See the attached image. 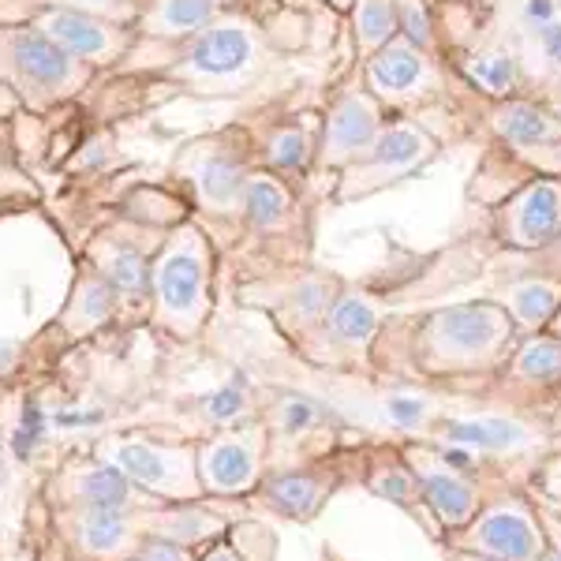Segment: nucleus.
<instances>
[{
  "instance_id": "14",
  "label": "nucleus",
  "mask_w": 561,
  "mask_h": 561,
  "mask_svg": "<svg viewBox=\"0 0 561 561\" xmlns=\"http://www.w3.org/2000/svg\"><path fill=\"white\" fill-rule=\"evenodd\" d=\"M423 76V60L412 42H386L370 60V83L382 94H409Z\"/></svg>"
},
{
  "instance_id": "30",
  "label": "nucleus",
  "mask_w": 561,
  "mask_h": 561,
  "mask_svg": "<svg viewBox=\"0 0 561 561\" xmlns=\"http://www.w3.org/2000/svg\"><path fill=\"white\" fill-rule=\"evenodd\" d=\"M554 307V288H547V285H531V288H520L517 293V311L524 314L528 322H539V319H547V311Z\"/></svg>"
},
{
  "instance_id": "17",
  "label": "nucleus",
  "mask_w": 561,
  "mask_h": 561,
  "mask_svg": "<svg viewBox=\"0 0 561 561\" xmlns=\"http://www.w3.org/2000/svg\"><path fill=\"white\" fill-rule=\"evenodd\" d=\"M76 491L87 505H116L121 510L131 502V479L116 465H98L76 479Z\"/></svg>"
},
{
  "instance_id": "37",
  "label": "nucleus",
  "mask_w": 561,
  "mask_h": 561,
  "mask_svg": "<svg viewBox=\"0 0 561 561\" xmlns=\"http://www.w3.org/2000/svg\"><path fill=\"white\" fill-rule=\"evenodd\" d=\"M12 356H15V341H0V370L12 367Z\"/></svg>"
},
{
  "instance_id": "1",
  "label": "nucleus",
  "mask_w": 561,
  "mask_h": 561,
  "mask_svg": "<svg viewBox=\"0 0 561 561\" xmlns=\"http://www.w3.org/2000/svg\"><path fill=\"white\" fill-rule=\"evenodd\" d=\"M0 76L12 83L15 94H23L34 108L57 105L60 98L83 90L90 65L76 60L71 53L49 42L34 26H0Z\"/></svg>"
},
{
  "instance_id": "41",
  "label": "nucleus",
  "mask_w": 561,
  "mask_h": 561,
  "mask_svg": "<svg viewBox=\"0 0 561 561\" xmlns=\"http://www.w3.org/2000/svg\"><path fill=\"white\" fill-rule=\"evenodd\" d=\"M536 561H561V554H547V558H536Z\"/></svg>"
},
{
  "instance_id": "31",
  "label": "nucleus",
  "mask_w": 561,
  "mask_h": 561,
  "mask_svg": "<svg viewBox=\"0 0 561 561\" xmlns=\"http://www.w3.org/2000/svg\"><path fill=\"white\" fill-rule=\"evenodd\" d=\"M105 420V409H57L49 415V423L57 431H87L98 427Z\"/></svg>"
},
{
  "instance_id": "21",
  "label": "nucleus",
  "mask_w": 561,
  "mask_h": 561,
  "mask_svg": "<svg viewBox=\"0 0 561 561\" xmlns=\"http://www.w3.org/2000/svg\"><path fill=\"white\" fill-rule=\"evenodd\" d=\"M446 438L465 442V446H479V449H502V446L520 442L524 431L513 427V423H505V420H468V423H454V427H446Z\"/></svg>"
},
{
  "instance_id": "40",
  "label": "nucleus",
  "mask_w": 561,
  "mask_h": 561,
  "mask_svg": "<svg viewBox=\"0 0 561 561\" xmlns=\"http://www.w3.org/2000/svg\"><path fill=\"white\" fill-rule=\"evenodd\" d=\"M454 561H497V558H486V554H476V550H472V554H457Z\"/></svg>"
},
{
  "instance_id": "25",
  "label": "nucleus",
  "mask_w": 561,
  "mask_h": 561,
  "mask_svg": "<svg viewBox=\"0 0 561 561\" xmlns=\"http://www.w3.org/2000/svg\"><path fill=\"white\" fill-rule=\"evenodd\" d=\"M502 131L517 142H539L550 135V124L539 108L531 105H513L510 113H502Z\"/></svg>"
},
{
  "instance_id": "28",
  "label": "nucleus",
  "mask_w": 561,
  "mask_h": 561,
  "mask_svg": "<svg viewBox=\"0 0 561 561\" xmlns=\"http://www.w3.org/2000/svg\"><path fill=\"white\" fill-rule=\"evenodd\" d=\"M280 431H288V434H300L311 427L314 420H319V409H314L307 397H288L285 404H280Z\"/></svg>"
},
{
  "instance_id": "32",
  "label": "nucleus",
  "mask_w": 561,
  "mask_h": 561,
  "mask_svg": "<svg viewBox=\"0 0 561 561\" xmlns=\"http://www.w3.org/2000/svg\"><path fill=\"white\" fill-rule=\"evenodd\" d=\"M296 311H300L304 319L330 311V293H325V285H319V280H307V285H300V293H296Z\"/></svg>"
},
{
  "instance_id": "2",
  "label": "nucleus",
  "mask_w": 561,
  "mask_h": 561,
  "mask_svg": "<svg viewBox=\"0 0 561 561\" xmlns=\"http://www.w3.org/2000/svg\"><path fill=\"white\" fill-rule=\"evenodd\" d=\"M255 68L259 45L251 23L221 12L214 23H206L203 31L187 38V49L173 68V79L210 94V90H237L255 76Z\"/></svg>"
},
{
  "instance_id": "26",
  "label": "nucleus",
  "mask_w": 561,
  "mask_h": 561,
  "mask_svg": "<svg viewBox=\"0 0 561 561\" xmlns=\"http://www.w3.org/2000/svg\"><path fill=\"white\" fill-rule=\"evenodd\" d=\"M243 404H248L243 382H240V378H232L229 386L214 389V393L206 397V415H210V423H232L243 412Z\"/></svg>"
},
{
  "instance_id": "23",
  "label": "nucleus",
  "mask_w": 561,
  "mask_h": 561,
  "mask_svg": "<svg viewBox=\"0 0 561 561\" xmlns=\"http://www.w3.org/2000/svg\"><path fill=\"white\" fill-rule=\"evenodd\" d=\"M397 31V4L393 0H359L356 8V34L364 45H386Z\"/></svg>"
},
{
  "instance_id": "5",
  "label": "nucleus",
  "mask_w": 561,
  "mask_h": 561,
  "mask_svg": "<svg viewBox=\"0 0 561 561\" xmlns=\"http://www.w3.org/2000/svg\"><path fill=\"white\" fill-rule=\"evenodd\" d=\"M108 465H116L124 476L135 479V483L150 486L158 494H173V497H187L195 494L192 483V460L180 457L176 449H161V446H147V442H113L105 449Z\"/></svg>"
},
{
  "instance_id": "11",
  "label": "nucleus",
  "mask_w": 561,
  "mask_h": 561,
  "mask_svg": "<svg viewBox=\"0 0 561 561\" xmlns=\"http://www.w3.org/2000/svg\"><path fill=\"white\" fill-rule=\"evenodd\" d=\"M225 12V0H150L142 15V34L153 38H192Z\"/></svg>"
},
{
  "instance_id": "9",
  "label": "nucleus",
  "mask_w": 561,
  "mask_h": 561,
  "mask_svg": "<svg viewBox=\"0 0 561 561\" xmlns=\"http://www.w3.org/2000/svg\"><path fill=\"white\" fill-rule=\"evenodd\" d=\"M375 131H378V116L370 102H364V98H345L330 113V124H325V158L333 161L356 158L359 150H367L375 142Z\"/></svg>"
},
{
  "instance_id": "6",
  "label": "nucleus",
  "mask_w": 561,
  "mask_h": 561,
  "mask_svg": "<svg viewBox=\"0 0 561 561\" xmlns=\"http://www.w3.org/2000/svg\"><path fill=\"white\" fill-rule=\"evenodd\" d=\"M468 547L476 554L497 558V561H536L542 550V539L520 505H494L468 531Z\"/></svg>"
},
{
  "instance_id": "38",
  "label": "nucleus",
  "mask_w": 561,
  "mask_h": 561,
  "mask_svg": "<svg viewBox=\"0 0 561 561\" xmlns=\"http://www.w3.org/2000/svg\"><path fill=\"white\" fill-rule=\"evenodd\" d=\"M528 12H531V15H539V20H547V15H550V0H531Z\"/></svg>"
},
{
  "instance_id": "20",
  "label": "nucleus",
  "mask_w": 561,
  "mask_h": 561,
  "mask_svg": "<svg viewBox=\"0 0 561 561\" xmlns=\"http://www.w3.org/2000/svg\"><path fill=\"white\" fill-rule=\"evenodd\" d=\"M558 221H561V198L550 184H539L536 192H531L528 206H524V217H520L524 243L547 240L550 232L558 229Z\"/></svg>"
},
{
  "instance_id": "4",
  "label": "nucleus",
  "mask_w": 561,
  "mask_h": 561,
  "mask_svg": "<svg viewBox=\"0 0 561 561\" xmlns=\"http://www.w3.org/2000/svg\"><path fill=\"white\" fill-rule=\"evenodd\" d=\"M26 26L42 31L49 42H57L60 49L71 53L76 60L83 65H113V60L124 57L128 49V38L116 31L113 23L98 20L90 12H79V8H68V4H42L38 12H31Z\"/></svg>"
},
{
  "instance_id": "42",
  "label": "nucleus",
  "mask_w": 561,
  "mask_h": 561,
  "mask_svg": "<svg viewBox=\"0 0 561 561\" xmlns=\"http://www.w3.org/2000/svg\"><path fill=\"white\" fill-rule=\"evenodd\" d=\"M229 4H232V0H225V8H229Z\"/></svg>"
},
{
  "instance_id": "8",
  "label": "nucleus",
  "mask_w": 561,
  "mask_h": 561,
  "mask_svg": "<svg viewBox=\"0 0 561 561\" xmlns=\"http://www.w3.org/2000/svg\"><path fill=\"white\" fill-rule=\"evenodd\" d=\"M198 468H203L206 491H214V494L248 491L259 476V449L251 446V438H221L203 449Z\"/></svg>"
},
{
  "instance_id": "29",
  "label": "nucleus",
  "mask_w": 561,
  "mask_h": 561,
  "mask_svg": "<svg viewBox=\"0 0 561 561\" xmlns=\"http://www.w3.org/2000/svg\"><path fill=\"white\" fill-rule=\"evenodd\" d=\"M397 26L409 34L412 45H427L431 42V23L423 15L420 0H401V15H397Z\"/></svg>"
},
{
  "instance_id": "13",
  "label": "nucleus",
  "mask_w": 561,
  "mask_h": 561,
  "mask_svg": "<svg viewBox=\"0 0 561 561\" xmlns=\"http://www.w3.org/2000/svg\"><path fill=\"white\" fill-rule=\"evenodd\" d=\"M76 536L90 554H116L131 539L128 513L116 505H83V513L76 517Z\"/></svg>"
},
{
  "instance_id": "3",
  "label": "nucleus",
  "mask_w": 561,
  "mask_h": 561,
  "mask_svg": "<svg viewBox=\"0 0 561 561\" xmlns=\"http://www.w3.org/2000/svg\"><path fill=\"white\" fill-rule=\"evenodd\" d=\"M153 293H158V319L180 333L195 330L206 311V243L195 229H184L169 240L153 266Z\"/></svg>"
},
{
  "instance_id": "15",
  "label": "nucleus",
  "mask_w": 561,
  "mask_h": 561,
  "mask_svg": "<svg viewBox=\"0 0 561 561\" xmlns=\"http://www.w3.org/2000/svg\"><path fill=\"white\" fill-rule=\"evenodd\" d=\"M423 494H427V502L438 510V517L446 524H454V528H457V524L472 520L476 494L460 476H454V472H427V476H423Z\"/></svg>"
},
{
  "instance_id": "18",
  "label": "nucleus",
  "mask_w": 561,
  "mask_h": 561,
  "mask_svg": "<svg viewBox=\"0 0 561 561\" xmlns=\"http://www.w3.org/2000/svg\"><path fill=\"white\" fill-rule=\"evenodd\" d=\"M266 497L280 513H288V517H307L319 505L322 486L311 476H274L266 483Z\"/></svg>"
},
{
  "instance_id": "22",
  "label": "nucleus",
  "mask_w": 561,
  "mask_h": 561,
  "mask_svg": "<svg viewBox=\"0 0 561 561\" xmlns=\"http://www.w3.org/2000/svg\"><path fill=\"white\" fill-rule=\"evenodd\" d=\"M423 150H427V139H423L420 131H412V128H393V131H386L382 139H378V147H375V161L382 169H409L415 165V161L423 158Z\"/></svg>"
},
{
  "instance_id": "19",
  "label": "nucleus",
  "mask_w": 561,
  "mask_h": 561,
  "mask_svg": "<svg viewBox=\"0 0 561 561\" xmlns=\"http://www.w3.org/2000/svg\"><path fill=\"white\" fill-rule=\"evenodd\" d=\"M375 325H378L375 307L359 300V296H345L330 311V333L337 341H348V345H364L370 333H375Z\"/></svg>"
},
{
  "instance_id": "10",
  "label": "nucleus",
  "mask_w": 561,
  "mask_h": 561,
  "mask_svg": "<svg viewBox=\"0 0 561 561\" xmlns=\"http://www.w3.org/2000/svg\"><path fill=\"white\" fill-rule=\"evenodd\" d=\"M102 277L113 285L116 300L142 304L153 285V262L139 243L116 240V243H108V251L102 255Z\"/></svg>"
},
{
  "instance_id": "16",
  "label": "nucleus",
  "mask_w": 561,
  "mask_h": 561,
  "mask_svg": "<svg viewBox=\"0 0 561 561\" xmlns=\"http://www.w3.org/2000/svg\"><path fill=\"white\" fill-rule=\"evenodd\" d=\"M243 221L255 225V229H277L288 214V195L274 176H248L240 195Z\"/></svg>"
},
{
  "instance_id": "33",
  "label": "nucleus",
  "mask_w": 561,
  "mask_h": 561,
  "mask_svg": "<svg viewBox=\"0 0 561 561\" xmlns=\"http://www.w3.org/2000/svg\"><path fill=\"white\" fill-rule=\"evenodd\" d=\"M476 76L483 79V83L497 94V90H505V87L513 83V60H505V57L479 60V65H476Z\"/></svg>"
},
{
  "instance_id": "27",
  "label": "nucleus",
  "mask_w": 561,
  "mask_h": 561,
  "mask_svg": "<svg viewBox=\"0 0 561 561\" xmlns=\"http://www.w3.org/2000/svg\"><path fill=\"white\" fill-rule=\"evenodd\" d=\"M520 367H524V375H539V378L558 375V370H561V348L550 345V341H536V345H528V352L520 356Z\"/></svg>"
},
{
  "instance_id": "36",
  "label": "nucleus",
  "mask_w": 561,
  "mask_h": 561,
  "mask_svg": "<svg viewBox=\"0 0 561 561\" xmlns=\"http://www.w3.org/2000/svg\"><path fill=\"white\" fill-rule=\"evenodd\" d=\"M203 561H240V554H237L232 547H225V542H221V547H214Z\"/></svg>"
},
{
  "instance_id": "34",
  "label": "nucleus",
  "mask_w": 561,
  "mask_h": 561,
  "mask_svg": "<svg viewBox=\"0 0 561 561\" xmlns=\"http://www.w3.org/2000/svg\"><path fill=\"white\" fill-rule=\"evenodd\" d=\"M139 558L142 561H187V550L180 547L176 539H153V542H142Z\"/></svg>"
},
{
  "instance_id": "35",
  "label": "nucleus",
  "mask_w": 561,
  "mask_h": 561,
  "mask_svg": "<svg viewBox=\"0 0 561 561\" xmlns=\"http://www.w3.org/2000/svg\"><path fill=\"white\" fill-rule=\"evenodd\" d=\"M389 412L397 415V423H415L423 415V404L420 401H404V397H393V401H389Z\"/></svg>"
},
{
  "instance_id": "12",
  "label": "nucleus",
  "mask_w": 561,
  "mask_h": 561,
  "mask_svg": "<svg viewBox=\"0 0 561 561\" xmlns=\"http://www.w3.org/2000/svg\"><path fill=\"white\" fill-rule=\"evenodd\" d=\"M497 330L502 322L491 307H454L434 322V337L446 352H479L497 337Z\"/></svg>"
},
{
  "instance_id": "39",
  "label": "nucleus",
  "mask_w": 561,
  "mask_h": 561,
  "mask_svg": "<svg viewBox=\"0 0 561 561\" xmlns=\"http://www.w3.org/2000/svg\"><path fill=\"white\" fill-rule=\"evenodd\" d=\"M8 483V457H4V446H0V486Z\"/></svg>"
},
{
  "instance_id": "24",
  "label": "nucleus",
  "mask_w": 561,
  "mask_h": 561,
  "mask_svg": "<svg viewBox=\"0 0 561 561\" xmlns=\"http://www.w3.org/2000/svg\"><path fill=\"white\" fill-rule=\"evenodd\" d=\"M266 165L277 173H293L307 165V139L300 128H277L266 142Z\"/></svg>"
},
{
  "instance_id": "7",
  "label": "nucleus",
  "mask_w": 561,
  "mask_h": 561,
  "mask_svg": "<svg viewBox=\"0 0 561 561\" xmlns=\"http://www.w3.org/2000/svg\"><path fill=\"white\" fill-rule=\"evenodd\" d=\"M187 180L198 192V203L206 210H240V195L243 184H248V173H243V161L232 153L229 147H217V142H206L198 147L192 158V169H187Z\"/></svg>"
}]
</instances>
